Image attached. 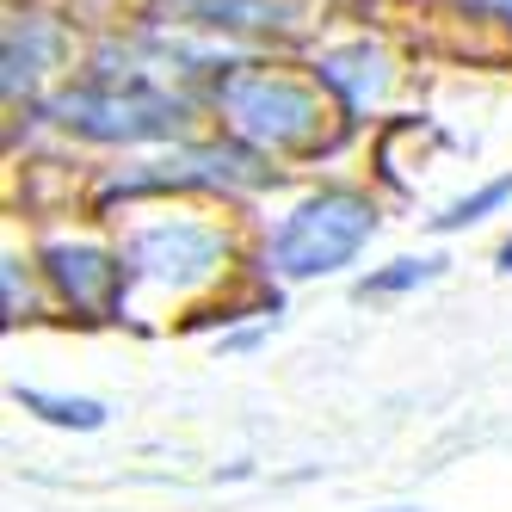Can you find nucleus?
Wrapping results in <instances>:
<instances>
[{"instance_id":"f257e3e1","label":"nucleus","mask_w":512,"mask_h":512,"mask_svg":"<svg viewBox=\"0 0 512 512\" xmlns=\"http://www.w3.org/2000/svg\"><path fill=\"white\" fill-rule=\"evenodd\" d=\"M371 235H377V204L352 186H327L278 223L266 260L278 278H327V272L352 266Z\"/></svg>"},{"instance_id":"f03ea898","label":"nucleus","mask_w":512,"mask_h":512,"mask_svg":"<svg viewBox=\"0 0 512 512\" xmlns=\"http://www.w3.org/2000/svg\"><path fill=\"white\" fill-rule=\"evenodd\" d=\"M216 105L229 112V124L253 142V149H309V142L321 136L327 112H321V93L278 75V68H241V75H229L223 87H216Z\"/></svg>"},{"instance_id":"7ed1b4c3","label":"nucleus","mask_w":512,"mask_h":512,"mask_svg":"<svg viewBox=\"0 0 512 512\" xmlns=\"http://www.w3.org/2000/svg\"><path fill=\"white\" fill-rule=\"evenodd\" d=\"M56 118L68 130H81L93 142H155V136H173L179 118H186V105L179 99H161L149 87H68L56 99Z\"/></svg>"},{"instance_id":"20e7f679","label":"nucleus","mask_w":512,"mask_h":512,"mask_svg":"<svg viewBox=\"0 0 512 512\" xmlns=\"http://www.w3.org/2000/svg\"><path fill=\"white\" fill-rule=\"evenodd\" d=\"M130 272L149 284H173L192 290L204 278H216V266L229 260V235L216 223H192V216H173V223H149L130 235Z\"/></svg>"},{"instance_id":"39448f33","label":"nucleus","mask_w":512,"mask_h":512,"mask_svg":"<svg viewBox=\"0 0 512 512\" xmlns=\"http://www.w3.org/2000/svg\"><path fill=\"white\" fill-rule=\"evenodd\" d=\"M44 272L56 278V290L75 309L99 315V309H112L118 303V284H124V266H112L99 247H75V241H56L44 253Z\"/></svg>"},{"instance_id":"423d86ee","label":"nucleus","mask_w":512,"mask_h":512,"mask_svg":"<svg viewBox=\"0 0 512 512\" xmlns=\"http://www.w3.org/2000/svg\"><path fill=\"white\" fill-rule=\"evenodd\" d=\"M56 56H62V31H56L50 19H38V13L13 19V25H7V93L19 99Z\"/></svg>"},{"instance_id":"0eeeda50","label":"nucleus","mask_w":512,"mask_h":512,"mask_svg":"<svg viewBox=\"0 0 512 512\" xmlns=\"http://www.w3.org/2000/svg\"><path fill=\"white\" fill-rule=\"evenodd\" d=\"M13 401H19V408H31V414H44L50 426H81V432L105 426L99 401H68V395H44V389H13Z\"/></svg>"},{"instance_id":"6e6552de","label":"nucleus","mask_w":512,"mask_h":512,"mask_svg":"<svg viewBox=\"0 0 512 512\" xmlns=\"http://www.w3.org/2000/svg\"><path fill=\"white\" fill-rule=\"evenodd\" d=\"M506 198H512V173H506V179H494V186H482V192H469V198H457L445 216H432V229H438V235H451V229H469V223H482L488 210H500Z\"/></svg>"},{"instance_id":"1a4fd4ad","label":"nucleus","mask_w":512,"mask_h":512,"mask_svg":"<svg viewBox=\"0 0 512 512\" xmlns=\"http://www.w3.org/2000/svg\"><path fill=\"white\" fill-rule=\"evenodd\" d=\"M432 272H438V260H395L389 272H371L358 290L364 297H395V290H408V284H426Z\"/></svg>"},{"instance_id":"9d476101","label":"nucleus","mask_w":512,"mask_h":512,"mask_svg":"<svg viewBox=\"0 0 512 512\" xmlns=\"http://www.w3.org/2000/svg\"><path fill=\"white\" fill-rule=\"evenodd\" d=\"M0 278H7V327H13V321L31 315V284H25V266L19 260H7V272H0Z\"/></svg>"},{"instance_id":"9b49d317","label":"nucleus","mask_w":512,"mask_h":512,"mask_svg":"<svg viewBox=\"0 0 512 512\" xmlns=\"http://www.w3.org/2000/svg\"><path fill=\"white\" fill-rule=\"evenodd\" d=\"M500 272H512V241H506V247H500Z\"/></svg>"},{"instance_id":"f8f14e48","label":"nucleus","mask_w":512,"mask_h":512,"mask_svg":"<svg viewBox=\"0 0 512 512\" xmlns=\"http://www.w3.org/2000/svg\"><path fill=\"white\" fill-rule=\"evenodd\" d=\"M383 512H414V506H383Z\"/></svg>"}]
</instances>
